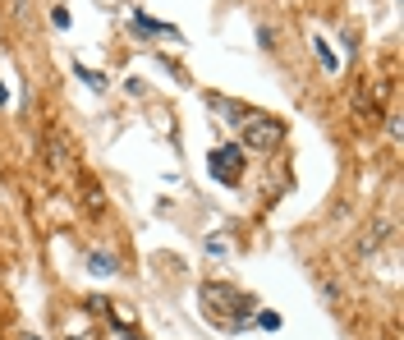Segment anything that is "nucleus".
Wrapping results in <instances>:
<instances>
[{
    "instance_id": "1",
    "label": "nucleus",
    "mask_w": 404,
    "mask_h": 340,
    "mask_svg": "<svg viewBox=\"0 0 404 340\" xmlns=\"http://www.w3.org/2000/svg\"><path fill=\"white\" fill-rule=\"evenodd\" d=\"M244 124V143H249L253 152H276L280 143H285V124L271 120V115H249Z\"/></svg>"
},
{
    "instance_id": "2",
    "label": "nucleus",
    "mask_w": 404,
    "mask_h": 340,
    "mask_svg": "<svg viewBox=\"0 0 404 340\" xmlns=\"http://www.w3.org/2000/svg\"><path fill=\"white\" fill-rule=\"evenodd\" d=\"M207 170L216 180H225V184H234L244 175V147H216V152L207 156Z\"/></svg>"
},
{
    "instance_id": "3",
    "label": "nucleus",
    "mask_w": 404,
    "mask_h": 340,
    "mask_svg": "<svg viewBox=\"0 0 404 340\" xmlns=\"http://www.w3.org/2000/svg\"><path fill=\"white\" fill-rule=\"evenodd\" d=\"M312 47H317V60H322V69H327V74H336V69H340V56H336V51H331L327 42H322V37H317Z\"/></svg>"
},
{
    "instance_id": "4",
    "label": "nucleus",
    "mask_w": 404,
    "mask_h": 340,
    "mask_svg": "<svg viewBox=\"0 0 404 340\" xmlns=\"http://www.w3.org/2000/svg\"><path fill=\"white\" fill-rule=\"evenodd\" d=\"M88 267H92V276H110V271H115V258H110V253H92Z\"/></svg>"
},
{
    "instance_id": "5",
    "label": "nucleus",
    "mask_w": 404,
    "mask_h": 340,
    "mask_svg": "<svg viewBox=\"0 0 404 340\" xmlns=\"http://www.w3.org/2000/svg\"><path fill=\"white\" fill-rule=\"evenodd\" d=\"M253 322H262L266 331H276V326H280V317H276V313H253Z\"/></svg>"
},
{
    "instance_id": "6",
    "label": "nucleus",
    "mask_w": 404,
    "mask_h": 340,
    "mask_svg": "<svg viewBox=\"0 0 404 340\" xmlns=\"http://www.w3.org/2000/svg\"><path fill=\"white\" fill-rule=\"evenodd\" d=\"M78 78H83V83H92V88H106V78L92 74V69H78Z\"/></svg>"
},
{
    "instance_id": "7",
    "label": "nucleus",
    "mask_w": 404,
    "mask_h": 340,
    "mask_svg": "<svg viewBox=\"0 0 404 340\" xmlns=\"http://www.w3.org/2000/svg\"><path fill=\"white\" fill-rule=\"evenodd\" d=\"M5 101H10V93H5V83H0V106H5Z\"/></svg>"
},
{
    "instance_id": "8",
    "label": "nucleus",
    "mask_w": 404,
    "mask_h": 340,
    "mask_svg": "<svg viewBox=\"0 0 404 340\" xmlns=\"http://www.w3.org/2000/svg\"><path fill=\"white\" fill-rule=\"evenodd\" d=\"M125 340H138V336H125Z\"/></svg>"
}]
</instances>
